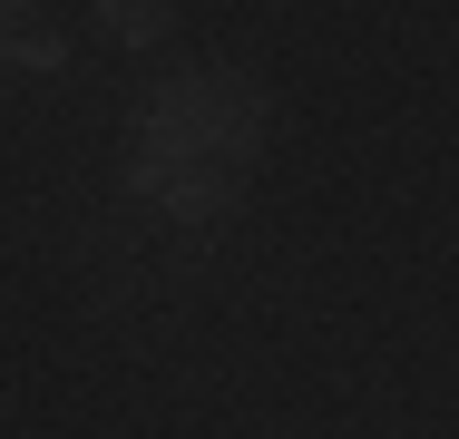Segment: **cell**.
Instances as JSON below:
<instances>
[{"mask_svg": "<svg viewBox=\"0 0 459 439\" xmlns=\"http://www.w3.org/2000/svg\"><path fill=\"white\" fill-rule=\"evenodd\" d=\"M255 157H264V88L245 69L157 79L127 117V185L177 225H225L245 205Z\"/></svg>", "mask_w": 459, "mask_h": 439, "instance_id": "cell-1", "label": "cell"}, {"mask_svg": "<svg viewBox=\"0 0 459 439\" xmlns=\"http://www.w3.org/2000/svg\"><path fill=\"white\" fill-rule=\"evenodd\" d=\"M69 59V30L30 0H0V69H59Z\"/></svg>", "mask_w": 459, "mask_h": 439, "instance_id": "cell-2", "label": "cell"}, {"mask_svg": "<svg viewBox=\"0 0 459 439\" xmlns=\"http://www.w3.org/2000/svg\"><path fill=\"white\" fill-rule=\"evenodd\" d=\"M98 20H108V39H127V49H147V39H167V20H177V10H147V0H108Z\"/></svg>", "mask_w": 459, "mask_h": 439, "instance_id": "cell-3", "label": "cell"}]
</instances>
